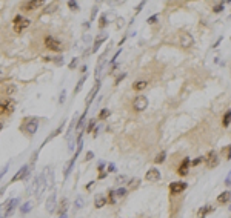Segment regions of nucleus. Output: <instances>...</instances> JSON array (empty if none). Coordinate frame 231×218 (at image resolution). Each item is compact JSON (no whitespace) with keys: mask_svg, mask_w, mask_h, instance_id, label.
<instances>
[{"mask_svg":"<svg viewBox=\"0 0 231 218\" xmlns=\"http://www.w3.org/2000/svg\"><path fill=\"white\" fill-rule=\"evenodd\" d=\"M230 211H231V206H230Z\"/></svg>","mask_w":231,"mask_h":218,"instance_id":"nucleus-63","label":"nucleus"},{"mask_svg":"<svg viewBox=\"0 0 231 218\" xmlns=\"http://www.w3.org/2000/svg\"><path fill=\"white\" fill-rule=\"evenodd\" d=\"M190 165H191V160L188 158V157H185V160L180 163L179 169H177V174H179V175H182V177H185L186 174H188V171H190Z\"/></svg>","mask_w":231,"mask_h":218,"instance_id":"nucleus-13","label":"nucleus"},{"mask_svg":"<svg viewBox=\"0 0 231 218\" xmlns=\"http://www.w3.org/2000/svg\"><path fill=\"white\" fill-rule=\"evenodd\" d=\"M105 177H107V172H102L100 175H99V178H100V180H102V178H105Z\"/></svg>","mask_w":231,"mask_h":218,"instance_id":"nucleus-58","label":"nucleus"},{"mask_svg":"<svg viewBox=\"0 0 231 218\" xmlns=\"http://www.w3.org/2000/svg\"><path fill=\"white\" fill-rule=\"evenodd\" d=\"M145 6V2H140V5L137 6V9H136V14H139L140 13V11H142V8Z\"/></svg>","mask_w":231,"mask_h":218,"instance_id":"nucleus-53","label":"nucleus"},{"mask_svg":"<svg viewBox=\"0 0 231 218\" xmlns=\"http://www.w3.org/2000/svg\"><path fill=\"white\" fill-rule=\"evenodd\" d=\"M51 62H54L56 65H57V66H62V65H63L65 63V60H63V57H62V56H57V57H52V60Z\"/></svg>","mask_w":231,"mask_h":218,"instance_id":"nucleus-30","label":"nucleus"},{"mask_svg":"<svg viewBox=\"0 0 231 218\" xmlns=\"http://www.w3.org/2000/svg\"><path fill=\"white\" fill-rule=\"evenodd\" d=\"M19 204V198H9L8 201H5L2 204V209H5V217H11Z\"/></svg>","mask_w":231,"mask_h":218,"instance_id":"nucleus-6","label":"nucleus"},{"mask_svg":"<svg viewBox=\"0 0 231 218\" xmlns=\"http://www.w3.org/2000/svg\"><path fill=\"white\" fill-rule=\"evenodd\" d=\"M225 158L227 160H231V146H227L225 148Z\"/></svg>","mask_w":231,"mask_h":218,"instance_id":"nucleus-45","label":"nucleus"},{"mask_svg":"<svg viewBox=\"0 0 231 218\" xmlns=\"http://www.w3.org/2000/svg\"><path fill=\"white\" fill-rule=\"evenodd\" d=\"M76 160H77V157L74 155L69 161H68V165H66V168H65V178H68L69 177V174H71V171H72V168H74V163H76Z\"/></svg>","mask_w":231,"mask_h":218,"instance_id":"nucleus-21","label":"nucleus"},{"mask_svg":"<svg viewBox=\"0 0 231 218\" xmlns=\"http://www.w3.org/2000/svg\"><path fill=\"white\" fill-rule=\"evenodd\" d=\"M133 108H134V111H137V112L145 111V109L148 108V99H146L145 95H137L133 102Z\"/></svg>","mask_w":231,"mask_h":218,"instance_id":"nucleus-7","label":"nucleus"},{"mask_svg":"<svg viewBox=\"0 0 231 218\" xmlns=\"http://www.w3.org/2000/svg\"><path fill=\"white\" fill-rule=\"evenodd\" d=\"M59 218H68V215H66V212H65V214H62V215H60Z\"/></svg>","mask_w":231,"mask_h":218,"instance_id":"nucleus-60","label":"nucleus"},{"mask_svg":"<svg viewBox=\"0 0 231 218\" xmlns=\"http://www.w3.org/2000/svg\"><path fill=\"white\" fill-rule=\"evenodd\" d=\"M8 94H14L16 92V86L14 85H11V86H9V88H8V91H6Z\"/></svg>","mask_w":231,"mask_h":218,"instance_id":"nucleus-50","label":"nucleus"},{"mask_svg":"<svg viewBox=\"0 0 231 218\" xmlns=\"http://www.w3.org/2000/svg\"><path fill=\"white\" fill-rule=\"evenodd\" d=\"M125 77H127V74H125V72H123V74H120V75H119V77H117V79H116V83H119V82H120V80H123Z\"/></svg>","mask_w":231,"mask_h":218,"instance_id":"nucleus-54","label":"nucleus"},{"mask_svg":"<svg viewBox=\"0 0 231 218\" xmlns=\"http://www.w3.org/2000/svg\"><path fill=\"white\" fill-rule=\"evenodd\" d=\"M86 77H88V75H83V77H82V79L79 80L77 86H76V88H74V94L80 92V89H82V86H83V83H85V82H86Z\"/></svg>","mask_w":231,"mask_h":218,"instance_id":"nucleus-28","label":"nucleus"},{"mask_svg":"<svg viewBox=\"0 0 231 218\" xmlns=\"http://www.w3.org/2000/svg\"><path fill=\"white\" fill-rule=\"evenodd\" d=\"M65 123H66V122H62V125H59V128H57V129L54 131V132H52V134H51V135H49V137L45 140V143H46V141H49V140H52L54 137H57V135L62 132V131H63V126H65Z\"/></svg>","mask_w":231,"mask_h":218,"instance_id":"nucleus-23","label":"nucleus"},{"mask_svg":"<svg viewBox=\"0 0 231 218\" xmlns=\"http://www.w3.org/2000/svg\"><path fill=\"white\" fill-rule=\"evenodd\" d=\"M125 180H127V177H125V175H120V177H117V180H116V183H123Z\"/></svg>","mask_w":231,"mask_h":218,"instance_id":"nucleus-55","label":"nucleus"},{"mask_svg":"<svg viewBox=\"0 0 231 218\" xmlns=\"http://www.w3.org/2000/svg\"><path fill=\"white\" fill-rule=\"evenodd\" d=\"M107 201H108V200H107V197H105V195H100V194H99L97 197H96V200H94V206H96L97 209H100V208H103V206L107 204Z\"/></svg>","mask_w":231,"mask_h":218,"instance_id":"nucleus-19","label":"nucleus"},{"mask_svg":"<svg viewBox=\"0 0 231 218\" xmlns=\"http://www.w3.org/2000/svg\"><path fill=\"white\" fill-rule=\"evenodd\" d=\"M231 200V191H225V192H222V194H220L219 195V197H217V201L219 203H228Z\"/></svg>","mask_w":231,"mask_h":218,"instance_id":"nucleus-20","label":"nucleus"},{"mask_svg":"<svg viewBox=\"0 0 231 218\" xmlns=\"http://www.w3.org/2000/svg\"><path fill=\"white\" fill-rule=\"evenodd\" d=\"M45 188H46L45 174H40V175L36 178V181H34V194H36V197H37V198L42 197V194H43Z\"/></svg>","mask_w":231,"mask_h":218,"instance_id":"nucleus-4","label":"nucleus"},{"mask_svg":"<svg viewBox=\"0 0 231 218\" xmlns=\"http://www.w3.org/2000/svg\"><path fill=\"white\" fill-rule=\"evenodd\" d=\"M103 66H105V56H102V57H100V62L97 63V66H96V72H94V75H96V79H99V74L102 72Z\"/></svg>","mask_w":231,"mask_h":218,"instance_id":"nucleus-24","label":"nucleus"},{"mask_svg":"<svg viewBox=\"0 0 231 218\" xmlns=\"http://www.w3.org/2000/svg\"><path fill=\"white\" fill-rule=\"evenodd\" d=\"M165 160H166V152H165V151H163V152H160V154L154 158V161L157 163V165H159V163H163Z\"/></svg>","mask_w":231,"mask_h":218,"instance_id":"nucleus-29","label":"nucleus"},{"mask_svg":"<svg viewBox=\"0 0 231 218\" xmlns=\"http://www.w3.org/2000/svg\"><path fill=\"white\" fill-rule=\"evenodd\" d=\"M225 186H227V188H231V175L227 177V180H225Z\"/></svg>","mask_w":231,"mask_h":218,"instance_id":"nucleus-51","label":"nucleus"},{"mask_svg":"<svg viewBox=\"0 0 231 218\" xmlns=\"http://www.w3.org/2000/svg\"><path fill=\"white\" fill-rule=\"evenodd\" d=\"M103 168H105V161H99V165H97V171L102 174L103 172Z\"/></svg>","mask_w":231,"mask_h":218,"instance_id":"nucleus-48","label":"nucleus"},{"mask_svg":"<svg viewBox=\"0 0 231 218\" xmlns=\"http://www.w3.org/2000/svg\"><path fill=\"white\" fill-rule=\"evenodd\" d=\"M94 125H96V120H91V122H89V125H88V128L85 129V132H91V131H92V128H94Z\"/></svg>","mask_w":231,"mask_h":218,"instance_id":"nucleus-46","label":"nucleus"},{"mask_svg":"<svg viewBox=\"0 0 231 218\" xmlns=\"http://www.w3.org/2000/svg\"><path fill=\"white\" fill-rule=\"evenodd\" d=\"M140 184V180L139 178H133L131 181H130V189H136Z\"/></svg>","mask_w":231,"mask_h":218,"instance_id":"nucleus-32","label":"nucleus"},{"mask_svg":"<svg viewBox=\"0 0 231 218\" xmlns=\"http://www.w3.org/2000/svg\"><path fill=\"white\" fill-rule=\"evenodd\" d=\"M23 128H25V132H28L29 135H34L37 132V129H39V120L36 117L28 118L25 122V125H23Z\"/></svg>","mask_w":231,"mask_h":218,"instance_id":"nucleus-5","label":"nucleus"},{"mask_svg":"<svg viewBox=\"0 0 231 218\" xmlns=\"http://www.w3.org/2000/svg\"><path fill=\"white\" fill-rule=\"evenodd\" d=\"M43 5V2L42 0H33V2H25L23 5H22V8L25 9V11H34V9H37L39 6H42Z\"/></svg>","mask_w":231,"mask_h":218,"instance_id":"nucleus-15","label":"nucleus"},{"mask_svg":"<svg viewBox=\"0 0 231 218\" xmlns=\"http://www.w3.org/2000/svg\"><path fill=\"white\" fill-rule=\"evenodd\" d=\"M108 172H116V171H117V169H116V165H114V163H110V165H108V169H107Z\"/></svg>","mask_w":231,"mask_h":218,"instance_id":"nucleus-49","label":"nucleus"},{"mask_svg":"<svg viewBox=\"0 0 231 218\" xmlns=\"http://www.w3.org/2000/svg\"><path fill=\"white\" fill-rule=\"evenodd\" d=\"M8 169H9V163H6V166L2 169V172H0V180H2L5 175H6V172H8Z\"/></svg>","mask_w":231,"mask_h":218,"instance_id":"nucleus-44","label":"nucleus"},{"mask_svg":"<svg viewBox=\"0 0 231 218\" xmlns=\"http://www.w3.org/2000/svg\"><path fill=\"white\" fill-rule=\"evenodd\" d=\"M105 40H108V34H100L96 40H94V45H92V52H97V49L102 46V43L105 42Z\"/></svg>","mask_w":231,"mask_h":218,"instance_id":"nucleus-17","label":"nucleus"},{"mask_svg":"<svg viewBox=\"0 0 231 218\" xmlns=\"http://www.w3.org/2000/svg\"><path fill=\"white\" fill-rule=\"evenodd\" d=\"M110 114H111V112L108 111V109H102L100 114H99V120H105V118H107Z\"/></svg>","mask_w":231,"mask_h":218,"instance_id":"nucleus-33","label":"nucleus"},{"mask_svg":"<svg viewBox=\"0 0 231 218\" xmlns=\"http://www.w3.org/2000/svg\"><path fill=\"white\" fill-rule=\"evenodd\" d=\"M116 192V195H117V197H125V195H127V189H125V188H119L117 191H114Z\"/></svg>","mask_w":231,"mask_h":218,"instance_id":"nucleus-35","label":"nucleus"},{"mask_svg":"<svg viewBox=\"0 0 231 218\" xmlns=\"http://www.w3.org/2000/svg\"><path fill=\"white\" fill-rule=\"evenodd\" d=\"M16 103L11 99H0V115H9L11 112H14Z\"/></svg>","mask_w":231,"mask_h":218,"instance_id":"nucleus-1","label":"nucleus"},{"mask_svg":"<svg viewBox=\"0 0 231 218\" xmlns=\"http://www.w3.org/2000/svg\"><path fill=\"white\" fill-rule=\"evenodd\" d=\"M2 128H3V125H2V122H0V131H2Z\"/></svg>","mask_w":231,"mask_h":218,"instance_id":"nucleus-62","label":"nucleus"},{"mask_svg":"<svg viewBox=\"0 0 231 218\" xmlns=\"http://www.w3.org/2000/svg\"><path fill=\"white\" fill-rule=\"evenodd\" d=\"M145 88H148V82H146V80L136 82V83L133 85V89H134V91H143Z\"/></svg>","mask_w":231,"mask_h":218,"instance_id":"nucleus-22","label":"nucleus"},{"mask_svg":"<svg viewBox=\"0 0 231 218\" xmlns=\"http://www.w3.org/2000/svg\"><path fill=\"white\" fill-rule=\"evenodd\" d=\"M107 200H108L111 204L116 203V192H114V191H110V192H108V198H107Z\"/></svg>","mask_w":231,"mask_h":218,"instance_id":"nucleus-34","label":"nucleus"},{"mask_svg":"<svg viewBox=\"0 0 231 218\" xmlns=\"http://www.w3.org/2000/svg\"><path fill=\"white\" fill-rule=\"evenodd\" d=\"M100 86H102V83H100V80H97V82H96V85H94V88L89 91V95H88V100H86V108H85V111H88L89 105L92 103V100H94V99H96V94L99 92Z\"/></svg>","mask_w":231,"mask_h":218,"instance_id":"nucleus-12","label":"nucleus"},{"mask_svg":"<svg viewBox=\"0 0 231 218\" xmlns=\"http://www.w3.org/2000/svg\"><path fill=\"white\" fill-rule=\"evenodd\" d=\"M120 51H122V49H119L117 52H116V54H114V57L111 59V63H114V62H116V59H117V57H119V54H120Z\"/></svg>","mask_w":231,"mask_h":218,"instance_id":"nucleus-56","label":"nucleus"},{"mask_svg":"<svg viewBox=\"0 0 231 218\" xmlns=\"http://www.w3.org/2000/svg\"><path fill=\"white\" fill-rule=\"evenodd\" d=\"M209 212H213V206H211V204H205V206H202V208L199 209L197 217H199V218H205Z\"/></svg>","mask_w":231,"mask_h":218,"instance_id":"nucleus-18","label":"nucleus"},{"mask_svg":"<svg viewBox=\"0 0 231 218\" xmlns=\"http://www.w3.org/2000/svg\"><path fill=\"white\" fill-rule=\"evenodd\" d=\"M222 40H224V37H219V39H217V40H216V43H214V45H213V48H214V49H216V48H217V46H219V45H220V42H222Z\"/></svg>","mask_w":231,"mask_h":218,"instance_id":"nucleus-52","label":"nucleus"},{"mask_svg":"<svg viewBox=\"0 0 231 218\" xmlns=\"http://www.w3.org/2000/svg\"><path fill=\"white\" fill-rule=\"evenodd\" d=\"M45 46L49 51H54V52H62V49H63L60 40H57L56 37H52V36H46L45 37Z\"/></svg>","mask_w":231,"mask_h":218,"instance_id":"nucleus-3","label":"nucleus"},{"mask_svg":"<svg viewBox=\"0 0 231 218\" xmlns=\"http://www.w3.org/2000/svg\"><path fill=\"white\" fill-rule=\"evenodd\" d=\"M82 206H83V198L82 197H77L76 198V203H74V209L79 211V209H82Z\"/></svg>","mask_w":231,"mask_h":218,"instance_id":"nucleus-31","label":"nucleus"},{"mask_svg":"<svg viewBox=\"0 0 231 218\" xmlns=\"http://www.w3.org/2000/svg\"><path fill=\"white\" fill-rule=\"evenodd\" d=\"M74 146H77V145H76V140H74V138H69V145H68V151H74Z\"/></svg>","mask_w":231,"mask_h":218,"instance_id":"nucleus-43","label":"nucleus"},{"mask_svg":"<svg viewBox=\"0 0 231 218\" xmlns=\"http://www.w3.org/2000/svg\"><path fill=\"white\" fill-rule=\"evenodd\" d=\"M160 171L159 169H156V168H151V169H148V172L145 174V178L148 180V181H151V183H156V181H159L160 180Z\"/></svg>","mask_w":231,"mask_h":218,"instance_id":"nucleus-11","label":"nucleus"},{"mask_svg":"<svg viewBox=\"0 0 231 218\" xmlns=\"http://www.w3.org/2000/svg\"><path fill=\"white\" fill-rule=\"evenodd\" d=\"M225 9V3L224 2H219V3H216L214 6H213V11L216 14H219V13H222V11Z\"/></svg>","mask_w":231,"mask_h":218,"instance_id":"nucleus-27","label":"nucleus"},{"mask_svg":"<svg viewBox=\"0 0 231 218\" xmlns=\"http://www.w3.org/2000/svg\"><path fill=\"white\" fill-rule=\"evenodd\" d=\"M186 188H188V184H186L185 181H173V183L170 184V192H171L173 195L182 194Z\"/></svg>","mask_w":231,"mask_h":218,"instance_id":"nucleus-10","label":"nucleus"},{"mask_svg":"<svg viewBox=\"0 0 231 218\" xmlns=\"http://www.w3.org/2000/svg\"><path fill=\"white\" fill-rule=\"evenodd\" d=\"M65 95H66V91L62 89V94H60V97H59V103H60V105L65 103Z\"/></svg>","mask_w":231,"mask_h":218,"instance_id":"nucleus-40","label":"nucleus"},{"mask_svg":"<svg viewBox=\"0 0 231 218\" xmlns=\"http://www.w3.org/2000/svg\"><path fill=\"white\" fill-rule=\"evenodd\" d=\"M230 40H231V37H230Z\"/></svg>","mask_w":231,"mask_h":218,"instance_id":"nucleus-64","label":"nucleus"},{"mask_svg":"<svg viewBox=\"0 0 231 218\" xmlns=\"http://www.w3.org/2000/svg\"><path fill=\"white\" fill-rule=\"evenodd\" d=\"M96 11H97V6H94V8H92V16H91V19L96 17Z\"/></svg>","mask_w":231,"mask_h":218,"instance_id":"nucleus-57","label":"nucleus"},{"mask_svg":"<svg viewBox=\"0 0 231 218\" xmlns=\"http://www.w3.org/2000/svg\"><path fill=\"white\" fill-rule=\"evenodd\" d=\"M29 19H25L22 16H16L14 20H13V25H14V31L17 32V34H20V32H23L28 26H29Z\"/></svg>","mask_w":231,"mask_h":218,"instance_id":"nucleus-2","label":"nucleus"},{"mask_svg":"<svg viewBox=\"0 0 231 218\" xmlns=\"http://www.w3.org/2000/svg\"><path fill=\"white\" fill-rule=\"evenodd\" d=\"M29 172H31V168H29L28 165L22 166V168L19 169V172H17L16 175L13 177V180H11V181H13V183H14V181H19V180H23V181H25V180L29 177Z\"/></svg>","mask_w":231,"mask_h":218,"instance_id":"nucleus-9","label":"nucleus"},{"mask_svg":"<svg viewBox=\"0 0 231 218\" xmlns=\"http://www.w3.org/2000/svg\"><path fill=\"white\" fill-rule=\"evenodd\" d=\"M92 157H94V152H92V151H88V152H86V157H85V161H89Z\"/></svg>","mask_w":231,"mask_h":218,"instance_id":"nucleus-47","label":"nucleus"},{"mask_svg":"<svg viewBox=\"0 0 231 218\" xmlns=\"http://www.w3.org/2000/svg\"><path fill=\"white\" fill-rule=\"evenodd\" d=\"M230 123H231V109L225 112V115H224V118H222V125H224L225 128H228Z\"/></svg>","mask_w":231,"mask_h":218,"instance_id":"nucleus-26","label":"nucleus"},{"mask_svg":"<svg viewBox=\"0 0 231 218\" xmlns=\"http://www.w3.org/2000/svg\"><path fill=\"white\" fill-rule=\"evenodd\" d=\"M2 79H3V71L0 69V80H2Z\"/></svg>","mask_w":231,"mask_h":218,"instance_id":"nucleus-61","label":"nucleus"},{"mask_svg":"<svg viewBox=\"0 0 231 218\" xmlns=\"http://www.w3.org/2000/svg\"><path fill=\"white\" fill-rule=\"evenodd\" d=\"M31 209H33V203H31V201H26L25 204L20 206V212H22L23 215L29 214V212H31Z\"/></svg>","mask_w":231,"mask_h":218,"instance_id":"nucleus-25","label":"nucleus"},{"mask_svg":"<svg viewBox=\"0 0 231 218\" xmlns=\"http://www.w3.org/2000/svg\"><path fill=\"white\" fill-rule=\"evenodd\" d=\"M92 184H94V181H91V183L88 184V186H85V189H91V186H92Z\"/></svg>","mask_w":231,"mask_h":218,"instance_id":"nucleus-59","label":"nucleus"},{"mask_svg":"<svg viewBox=\"0 0 231 218\" xmlns=\"http://www.w3.org/2000/svg\"><path fill=\"white\" fill-rule=\"evenodd\" d=\"M219 154H217V152L216 151H211V152H209V154L205 157V161H206V168L208 169H214L217 165H219Z\"/></svg>","mask_w":231,"mask_h":218,"instance_id":"nucleus-8","label":"nucleus"},{"mask_svg":"<svg viewBox=\"0 0 231 218\" xmlns=\"http://www.w3.org/2000/svg\"><path fill=\"white\" fill-rule=\"evenodd\" d=\"M68 6H69L72 11H79V3H77V2H72V0H69V2H68Z\"/></svg>","mask_w":231,"mask_h":218,"instance_id":"nucleus-37","label":"nucleus"},{"mask_svg":"<svg viewBox=\"0 0 231 218\" xmlns=\"http://www.w3.org/2000/svg\"><path fill=\"white\" fill-rule=\"evenodd\" d=\"M77 65H79V59H76V57H74V59H72V60L69 62L68 68H69V69H74V68H77Z\"/></svg>","mask_w":231,"mask_h":218,"instance_id":"nucleus-36","label":"nucleus"},{"mask_svg":"<svg viewBox=\"0 0 231 218\" xmlns=\"http://www.w3.org/2000/svg\"><path fill=\"white\" fill-rule=\"evenodd\" d=\"M107 25H108V22H107V16L103 14V16L100 17V23H99V28H105Z\"/></svg>","mask_w":231,"mask_h":218,"instance_id":"nucleus-38","label":"nucleus"},{"mask_svg":"<svg viewBox=\"0 0 231 218\" xmlns=\"http://www.w3.org/2000/svg\"><path fill=\"white\" fill-rule=\"evenodd\" d=\"M157 19H159V16H157V14H154V16L148 17V20H146V22H148L150 25H153V23H156V22H157Z\"/></svg>","mask_w":231,"mask_h":218,"instance_id":"nucleus-42","label":"nucleus"},{"mask_svg":"<svg viewBox=\"0 0 231 218\" xmlns=\"http://www.w3.org/2000/svg\"><path fill=\"white\" fill-rule=\"evenodd\" d=\"M56 206H57V200H56V194H51L48 200H46V211L51 214L56 211Z\"/></svg>","mask_w":231,"mask_h":218,"instance_id":"nucleus-16","label":"nucleus"},{"mask_svg":"<svg viewBox=\"0 0 231 218\" xmlns=\"http://www.w3.org/2000/svg\"><path fill=\"white\" fill-rule=\"evenodd\" d=\"M65 209H66V200H62V203H60V215L66 212Z\"/></svg>","mask_w":231,"mask_h":218,"instance_id":"nucleus-41","label":"nucleus"},{"mask_svg":"<svg viewBox=\"0 0 231 218\" xmlns=\"http://www.w3.org/2000/svg\"><path fill=\"white\" fill-rule=\"evenodd\" d=\"M193 45H194V39H193L191 34L185 32V34L180 36V46H183V48H190V46H193Z\"/></svg>","mask_w":231,"mask_h":218,"instance_id":"nucleus-14","label":"nucleus"},{"mask_svg":"<svg viewBox=\"0 0 231 218\" xmlns=\"http://www.w3.org/2000/svg\"><path fill=\"white\" fill-rule=\"evenodd\" d=\"M203 160H205V157H197V158H194V160L191 161V165H193V166H197V165H200Z\"/></svg>","mask_w":231,"mask_h":218,"instance_id":"nucleus-39","label":"nucleus"}]
</instances>
